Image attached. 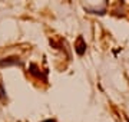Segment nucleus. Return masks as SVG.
Here are the masks:
<instances>
[{
  "mask_svg": "<svg viewBox=\"0 0 129 122\" xmlns=\"http://www.w3.org/2000/svg\"><path fill=\"white\" fill-rule=\"evenodd\" d=\"M75 47H76L78 55H80V56H82L83 53L86 52V42L83 40L82 36H79V38H78V43H76V46H75Z\"/></svg>",
  "mask_w": 129,
  "mask_h": 122,
  "instance_id": "1",
  "label": "nucleus"
},
{
  "mask_svg": "<svg viewBox=\"0 0 129 122\" xmlns=\"http://www.w3.org/2000/svg\"><path fill=\"white\" fill-rule=\"evenodd\" d=\"M13 65H22V62L19 60V57H7L0 60V66H13Z\"/></svg>",
  "mask_w": 129,
  "mask_h": 122,
  "instance_id": "2",
  "label": "nucleus"
},
{
  "mask_svg": "<svg viewBox=\"0 0 129 122\" xmlns=\"http://www.w3.org/2000/svg\"><path fill=\"white\" fill-rule=\"evenodd\" d=\"M39 69H37V66L36 65H30V73L35 76H37V78H42V73L40 72H37Z\"/></svg>",
  "mask_w": 129,
  "mask_h": 122,
  "instance_id": "3",
  "label": "nucleus"
},
{
  "mask_svg": "<svg viewBox=\"0 0 129 122\" xmlns=\"http://www.w3.org/2000/svg\"><path fill=\"white\" fill-rule=\"evenodd\" d=\"M43 122H56L55 119H46V121H43Z\"/></svg>",
  "mask_w": 129,
  "mask_h": 122,
  "instance_id": "4",
  "label": "nucleus"
}]
</instances>
